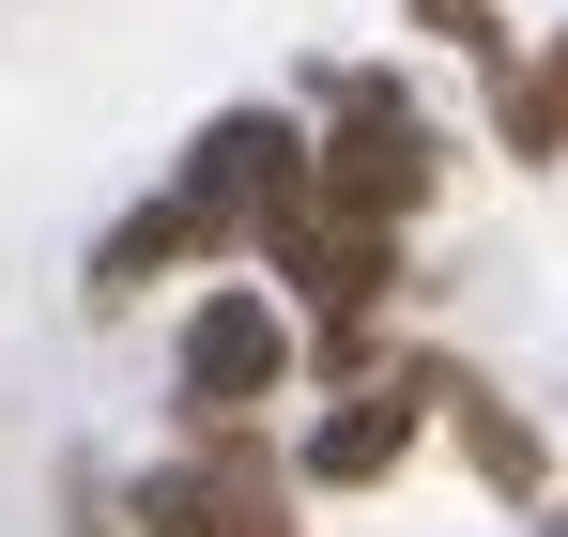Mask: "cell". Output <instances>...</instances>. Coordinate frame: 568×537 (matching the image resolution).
I'll use <instances>...</instances> for the list:
<instances>
[{"instance_id":"cell-4","label":"cell","mask_w":568,"mask_h":537,"mask_svg":"<svg viewBox=\"0 0 568 537\" xmlns=\"http://www.w3.org/2000/svg\"><path fill=\"white\" fill-rule=\"evenodd\" d=\"M139 523H154V537H292V523H277V492H262L246 460H200V476H154V492H139Z\"/></svg>"},{"instance_id":"cell-6","label":"cell","mask_w":568,"mask_h":537,"mask_svg":"<svg viewBox=\"0 0 568 537\" xmlns=\"http://www.w3.org/2000/svg\"><path fill=\"white\" fill-rule=\"evenodd\" d=\"M446 399H462V430H476V460H491V476H507V492H538V446H523V430H507V415H491V399H476V384H446Z\"/></svg>"},{"instance_id":"cell-2","label":"cell","mask_w":568,"mask_h":537,"mask_svg":"<svg viewBox=\"0 0 568 537\" xmlns=\"http://www.w3.org/2000/svg\"><path fill=\"white\" fill-rule=\"evenodd\" d=\"M292 200H307V139H292V123H262V108H231V123L200 139V170H185V200H170V215L215 246V231H277Z\"/></svg>"},{"instance_id":"cell-5","label":"cell","mask_w":568,"mask_h":537,"mask_svg":"<svg viewBox=\"0 0 568 537\" xmlns=\"http://www.w3.org/2000/svg\"><path fill=\"white\" fill-rule=\"evenodd\" d=\"M415 415H430V384H369L354 415H323V430H307V476H338V492H354V476H384V460L415 446Z\"/></svg>"},{"instance_id":"cell-1","label":"cell","mask_w":568,"mask_h":537,"mask_svg":"<svg viewBox=\"0 0 568 537\" xmlns=\"http://www.w3.org/2000/svg\"><path fill=\"white\" fill-rule=\"evenodd\" d=\"M307 200L354 215V231H399V215L430 200V123H415L384 78H354V92H338V139L307 154Z\"/></svg>"},{"instance_id":"cell-3","label":"cell","mask_w":568,"mask_h":537,"mask_svg":"<svg viewBox=\"0 0 568 537\" xmlns=\"http://www.w3.org/2000/svg\"><path fill=\"white\" fill-rule=\"evenodd\" d=\"M277 368H292V323L262 307V292H215L185 323V399L200 415H246V399H277Z\"/></svg>"}]
</instances>
